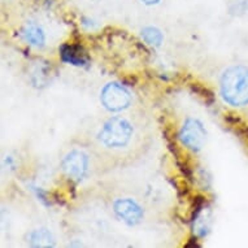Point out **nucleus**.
<instances>
[{"label":"nucleus","mask_w":248,"mask_h":248,"mask_svg":"<svg viewBox=\"0 0 248 248\" xmlns=\"http://www.w3.org/2000/svg\"><path fill=\"white\" fill-rule=\"evenodd\" d=\"M142 38L147 45L152 46V47H160L164 41V35L161 33V30L155 28V26H147V28L143 29Z\"/></svg>","instance_id":"10"},{"label":"nucleus","mask_w":248,"mask_h":248,"mask_svg":"<svg viewBox=\"0 0 248 248\" xmlns=\"http://www.w3.org/2000/svg\"><path fill=\"white\" fill-rule=\"evenodd\" d=\"M89 169V157L85 152L78 150L70 151L62 160V170L70 179L81 181Z\"/></svg>","instance_id":"5"},{"label":"nucleus","mask_w":248,"mask_h":248,"mask_svg":"<svg viewBox=\"0 0 248 248\" xmlns=\"http://www.w3.org/2000/svg\"><path fill=\"white\" fill-rule=\"evenodd\" d=\"M140 1H142L143 4H146V5H156V4H159L160 1H161V0H140Z\"/></svg>","instance_id":"12"},{"label":"nucleus","mask_w":248,"mask_h":248,"mask_svg":"<svg viewBox=\"0 0 248 248\" xmlns=\"http://www.w3.org/2000/svg\"><path fill=\"white\" fill-rule=\"evenodd\" d=\"M114 213L127 225H137L143 218V209L133 199H118L113 204Z\"/></svg>","instance_id":"6"},{"label":"nucleus","mask_w":248,"mask_h":248,"mask_svg":"<svg viewBox=\"0 0 248 248\" xmlns=\"http://www.w3.org/2000/svg\"><path fill=\"white\" fill-rule=\"evenodd\" d=\"M21 35L29 45L34 46V47H43L45 46V33H43L42 28H39L34 22H28L25 25L24 29L21 30Z\"/></svg>","instance_id":"8"},{"label":"nucleus","mask_w":248,"mask_h":248,"mask_svg":"<svg viewBox=\"0 0 248 248\" xmlns=\"http://www.w3.org/2000/svg\"><path fill=\"white\" fill-rule=\"evenodd\" d=\"M60 55L62 61H65L68 64L76 66H83L87 64V55L83 51L82 47L74 45H64L60 48Z\"/></svg>","instance_id":"7"},{"label":"nucleus","mask_w":248,"mask_h":248,"mask_svg":"<svg viewBox=\"0 0 248 248\" xmlns=\"http://www.w3.org/2000/svg\"><path fill=\"white\" fill-rule=\"evenodd\" d=\"M102 104L109 112H121L131 103V95L126 87L120 83H108L102 90Z\"/></svg>","instance_id":"3"},{"label":"nucleus","mask_w":248,"mask_h":248,"mask_svg":"<svg viewBox=\"0 0 248 248\" xmlns=\"http://www.w3.org/2000/svg\"><path fill=\"white\" fill-rule=\"evenodd\" d=\"M179 139L190 150L199 151L203 148L204 143H205L207 131L204 129L202 122L195 118H188L181 129Z\"/></svg>","instance_id":"4"},{"label":"nucleus","mask_w":248,"mask_h":248,"mask_svg":"<svg viewBox=\"0 0 248 248\" xmlns=\"http://www.w3.org/2000/svg\"><path fill=\"white\" fill-rule=\"evenodd\" d=\"M133 135V126L125 118L113 117L108 120L99 133V139L109 148L125 147Z\"/></svg>","instance_id":"2"},{"label":"nucleus","mask_w":248,"mask_h":248,"mask_svg":"<svg viewBox=\"0 0 248 248\" xmlns=\"http://www.w3.org/2000/svg\"><path fill=\"white\" fill-rule=\"evenodd\" d=\"M91 1H100V0H91Z\"/></svg>","instance_id":"13"},{"label":"nucleus","mask_w":248,"mask_h":248,"mask_svg":"<svg viewBox=\"0 0 248 248\" xmlns=\"http://www.w3.org/2000/svg\"><path fill=\"white\" fill-rule=\"evenodd\" d=\"M220 90L222 98L232 107L248 104V69L243 65H232L221 76Z\"/></svg>","instance_id":"1"},{"label":"nucleus","mask_w":248,"mask_h":248,"mask_svg":"<svg viewBox=\"0 0 248 248\" xmlns=\"http://www.w3.org/2000/svg\"><path fill=\"white\" fill-rule=\"evenodd\" d=\"M28 242L31 247H53L55 240L47 229H37L28 235Z\"/></svg>","instance_id":"9"},{"label":"nucleus","mask_w":248,"mask_h":248,"mask_svg":"<svg viewBox=\"0 0 248 248\" xmlns=\"http://www.w3.org/2000/svg\"><path fill=\"white\" fill-rule=\"evenodd\" d=\"M230 9L232 12L243 13L248 9V0H232Z\"/></svg>","instance_id":"11"}]
</instances>
